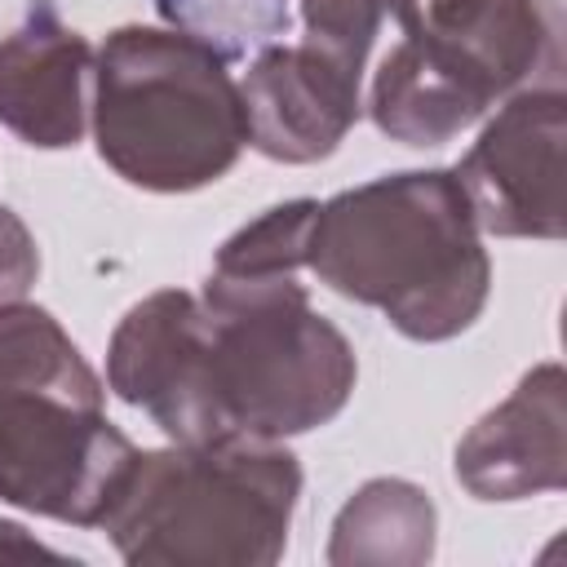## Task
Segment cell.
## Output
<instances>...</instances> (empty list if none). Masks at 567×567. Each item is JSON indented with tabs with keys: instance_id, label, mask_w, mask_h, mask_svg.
Returning a JSON list of instances; mask_svg holds the SVG:
<instances>
[{
	"instance_id": "6",
	"label": "cell",
	"mask_w": 567,
	"mask_h": 567,
	"mask_svg": "<svg viewBox=\"0 0 567 567\" xmlns=\"http://www.w3.org/2000/svg\"><path fill=\"white\" fill-rule=\"evenodd\" d=\"M208 368L230 434L288 439L328 425L354 394L346 332L310 306L301 275L204 279Z\"/></svg>"
},
{
	"instance_id": "7",
	"label": "cell",
	"mask_w": 567,
	"mask_h": 567,
	"mask_svg": "<svg viewBox=\"0 0 567 567\" xmlns=\"http://www.w3.org/2000/svg\"><path fill=\"white\" fill-rule=\"evenodd\" d=\"M563 133L567 97L558 84L518 89L501 102L452 168L478 230L496 239H563Z\"/></svg>"
},
{
	"instance_id": "4",
	"label": "cell",
	"mask_w": 567,
	"mask_h": 567,
	"mask_svg": "<svg viewBox=\"0 0 567 567\" xmlns=\"http://www.w3.org/2000/svg\"><path fill=\"white\" fill-rule=\"evenodd\" d=\"M97 155L155 195L221 182L248 146L230 58L177 27H115L93 53Z\"/></svg>"
},
{
	"instance_id": "13",
	"label": "cell",
	"mask_w": 567,
	"mask_h": 567,
	"mask_svg": "<svg viewBox=\"0 0 567 567\" xmlns=\"http://www.w3.org/2000/svg\"><path fill=\"white\" fill-rule=\"evenodd\" d=\"M319 199H288L266 208L257 221L239 226L213 257L208 275L221 279H275V275H301L310 257V226H315Z\"/></svg>"
},
{
	"instance_id": "8",
	"label": "cell",
	"mask_w": 567,
	"mask_h": 567,
	"mask_svg": "<svg viewBox=\"0 0 567 567\" xmlns=\"http://www.w3.org/2000/svg\"><path fill=\"white\" fill-rule=\"evenodd\" d=\"M106 385L142 408L173 443H204L230 434L213 394L208 315L186 288L142 297L111 332Z\"/></svg>"
},
{
	"instance_id": "15",
	"label": "cell",
	"mask_w": 567,
	"mask_h": 567,
	"mask_svg": "<svg viewBox=\"0 0 567 567\" xmlns=\"http://www.w3.org/2000/svg\"><path fill=\"white\" fill-rule=\"evenodd\" d=\"M412 9L416 0H301L306 44L337 58L346 71L363 75L381 27L385 22L399 27L403 18H412Z\"/></svg>"
},
{
	"instance_id": "10",
	"label": "cell",
	"mask_w": 567,
	"mask_h": 567,
	"mask_svg": "<svg viewBox=\"0 0 567 567\" xmlns=\"http://www.w3.org/2000/svg\"><path fill=\"white\" fill-rule=\"evenodd\" d=\"M456 483L474 501H527L567 487V377L536 363L456 443Z\"/></svg>"
},
{
	"instance_id": "9",
	"label": "cell",
	"mask_w": 567,
	"mask_h": 567,
	"mask_svg": "<svg viewBox=\"0 0 567 567\" xmlns=\"http://www.w3.org/2000/svg\"><path fill=\"white\" fill-rule=\"evenodd\" d=\"M363 75L315 44H261L239 80L248 146L275 164H319L363 115Z\"/></svg>"
},
{
	"instance_id": "12",
	"label": "cell",
	"mask_w": 567,
	"mask_h": 567,
	"mask_svg": "<svg viewBox=\"0 0 567 567\" xmlns=\"http://www.w3.org/2000/svg\"><path fill=\"white\" fill-rule=\"evenodd\" d=\"M439 514L408 478H368L332 518V567H421L434 558Z\"/></svg>"
},
{
	"instance_id": "2",
	"label": "cell",
	"mask_w": 567,
	"mask_h": 567,
	"mask_svg": "<svg viewBox=\"0 0 567 567\" xmlns=\"http://www.w3.org/2000/svg\"><path fill=\"white\" fill-rule=\"evenodd\" d=\"M137 447L71 332L31 301L0 306V501L102 527Z\"/></svg>"
},
{
	"instance_id": "14",
	"label": "cell",
	"mask_w": 567,
	"mask_h": 567,
	"mask_svg": "<svg viewBox=\"0 0 567 567\" xmlns=\"http://www.w3.org/2000/svg\"><path fill=\"white\" fill-rule=\"evenodd\" d=\"M159 18L221 58H239L288 31V0H155Z\"/></svg>"
},
{
	"instance_id": "1",
	"label": "cell",
	"mask_w": 567,
	"mask_h": 567,
	"mask_svg": "<svg viewBox=\"0 0 567 567\" xmlns=\"http://www.w3.org/2000/svg\"><path fill=\"white\" fill-rule=\"evenodd\" d=\"M306 270L408 341H452L487 306L492 261L452 168H408L319 204Z\"/></svg>"
},
{
	"instance_id": "11",
	"label": "cell",
	"mask_w": 567,
	"mask_h": 567,
	"mask_svg": "<svg viewBox=\"0 0 567 567\" xmlns=\"http://www.w3.org/2000/svg\"><path fill=\"white\" fill-rule=\"evenodd\" d=\"M89 84L93 44L49 0H35L0 35V124L18 142L35 151L75 146L89 128Z\"/></svg>"
},
{
	"instance_id": "17",
	"label": "cell",
	"mask_w": 567,
	"mask_h": 567,
	"mask_svg": "<svg viewBox=\"0 0 567 567\" xmlns=\"http://www.w3.org/2000/svg\"><path fill=\"white\" fill-rule=\"evenodd\" d=\"M0 558H62V554L49 549L44 540H35L22 523L0 518Z\"/></svg>"
},
{
	"instance_id": "5",
	"label": "cell",
	"mask_w": 567,
	"mask_h": 567,
	"mask_svg": "<svg viewBox=\"0 0 567 567\" xmlns=\"http://www.w3.org/2000/svg\"><path fill=\"white\" fill-rule=\"evenodd\" d=\"M549 0H416L368 93L372 124L403 146H443L496 102L558 66Z\"/></svg>"
},
{
	"instance_id": "3",
	"label": "cell",
	"mask_w": 567,
	"mask_h": 567,
	"mask_svg": "<svg viewBox=\"0 0 567 567\" xmlns=\"http://www.w3.org/2000/svg\"><path fill=\"white\" fill-rule=\"evenodd\" d=\"M297 496L301 465L284 439L221 434L137 452L102 532L133 567H270Z\"/></svg>"
},
{
	"instance_id": "16",
	"label": "cell",
	"mask_w": 567,
	"mask_h": 567,
	"mask_svg": "<svg viewBox=\"0 0 567 567\" xmlns=\"http://www.w3.org/2000/svg\"><path fill=\"white\" fill-rule=\"evenodd\" d=\"M40 275V248L27 221L0 204V306L22 301Z\"/></svg>"
}]
</instances>
